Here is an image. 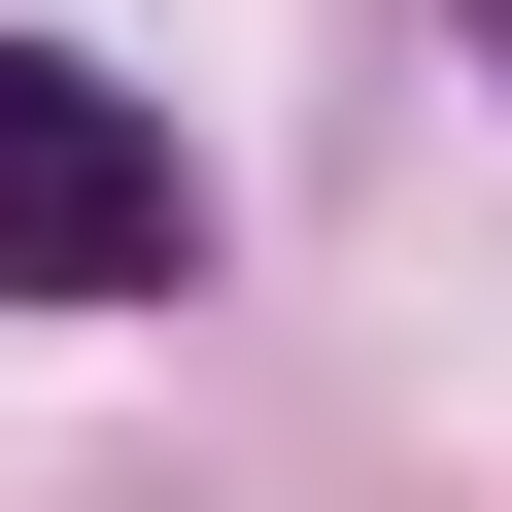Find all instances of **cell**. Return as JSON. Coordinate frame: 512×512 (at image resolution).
<instances>
[{"label": "cell", "mask_w": 512, "mask_h": 512, "mask_svg": "<svg viewBox=\"0 0 512 512\" xmlns=\"http://www.w3.org/2000/svg\"><path fill=\"white\" fill-rule=\"evenodd\" d=\"M171 274H205L171 103H137V69H69V35H0V308H171Z\"/></svg>", "instance_id": "obj_1"}, {"label": "cell", "mask_w": 512, "mask_h": 512, "mask_svg": "<svg viewBox=\"0 0 512 512\" xmlns=\"http://www.w3.org/2000/svg\"><path fill=\"white\" fill-rule=\"evenodd\" d=\"M444 35H478V69H512V0H444Z\"/></svg>", "instance_id": "obj_2"}]
</instances>
